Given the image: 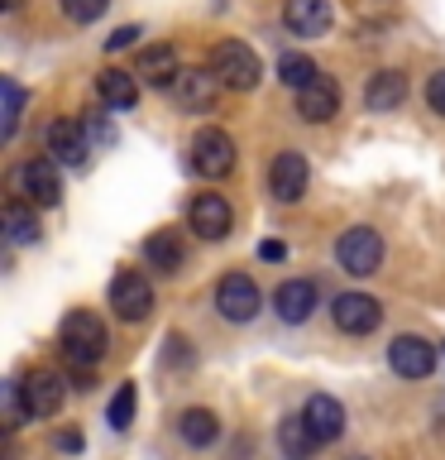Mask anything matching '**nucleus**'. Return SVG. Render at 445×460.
Masks as SVG:
<instances>
[{"mask_svg":"<svg viewBox=\"0 0 445 460\" xmlns=\"http://www.w3.org/2000/svg\"><path fill=\"white\" fill-rule=\"evenodd\" d=\"M388 365H393V374H402V379H426V374L436 369V345L407 331V336H397L388 345Z\"/></svg>","mask_w":445,"mask_h":460,"instance_id":"obj_9","label":"nucleus"},{"mask_svg":"<svg viewBox=\"0 0 445 460\" xmlns=\"http://www.w3.org/2000/svg\"><path fill=\"white\" fill-rule=\"evenodd\" d=\"M215 307H221L225 322H254L258 307H264V293H258V283L249 273H225L215 283Z\"/></svg>","mask_w":445,"mask_h":460,"instance_id":"obj_5","label":"nucleus"},{"mask_svg":"<svg viewBox=\"0 0 445 460\" xmlns=\"http://www.w3.org/2000/svg\"><path fill=\"white\" fill-rule=\"evenodd\" d=\"M14 187H20L34 207H57V201H63V182H57L53 158H29V164L14 172Z\"/></svg>","mask_w":445,"mask_h":460,"instance_id":"obj_11","label":"nucleus"},{"mask_svg":"<svg viewBox=\"0 0 445 460\" xmlns=\"http://www.w3.org/2000/svg\"><path fill=\"white\" fill-rule=\"evenodd\" d=\"M330 0H287L283 5V24L292 29L297 39H321L330 29Z\"/></svg>","mask_w":445,"mask_h":460,"instance_id":"obj_15","label":"nucleus"},{"mask_svg":"<svg viewBox=\"0 0 445 460\" xmlns=\"http://www.w3.org/2000/svg\"><path fill=\"white\" fill-rule=\"evenodd\" d=\"M402 101H407V77H402L397 67L373 72L369 86H364V106H369L373 115H383V111H397Z\"/></svg>","mask_w":445,"mask_h":460,"instance_id":"obj_19","label":"nucleus"},{"mask_svg":"<svg viewBox=\"0 0 445 460\" xmlns=\"http://www.w3.org/2000/svg\"><path fill=\"white\" fill-rule=\"evenodd\" d=\"M301 417H307V427L316 431V441H321V446L345 437V408L330 394H311L307 408H301Z\"/></svg>","mask_w":445,"mask_h":460,"instance_id":"obj_18","label":"nucleus"},{"mask_svg":"<svg viewBox=\"0 0 445 460\" xmlns=\"http://www.w3.org/2000/svg\"><path fill=\"white\" fill-rule=\"evenodd\" d=\"M221 77H215V67H182V77H178V101H182V111H211L215 106V96H221Z\"/></svg>","mask_w":445,"mask_h":460,"instance_id":"obj_13","label":"nucleus"},{"mask_svg":"<svg viewBox=\"0 0 445 460\" xmlns=\"http://www.w3.org/2000/svg\"><path fill=\"white\" fill-rule=\"evenodd\" d=\"M57 5H63V14L72 24H96L100 14H106L110 0H57Z\"/></svg>","mask_w":445,"mask_h":460,"instance_id":"obj_30","label":"nucleus"},{"mask_svg":"<svg viewBox=\"0 0 445 460\" xmlns=\"http://www.w3.org/2000/svg\"><path fill=\"white\" fill-rule=\"evenodd\" d=\"M211 67H215V77H221L230 92H254L258 77H264V63H258V53L244 39H221L215 43Z\"/></svg>","mask_w":445,"mask_h":460,"instance_id":"obj_2","label":"nucleus"},{"mask_svg":"<svg viewBox=\"0 0 445 460\" xmlns=\"http://www.w3.org/2000/svg\"><path fill=\"white\" fill-rule=\"evenodd\" d=\"M426 101H431V111L445 115V72H436V77L426 82Z\"/></svg>","mask_w":445,"mask_h":460,"instance_id":"obj_31","label":"nucleus"},{"mask_svg":"<svg viewBox=\"0 0 445 460\" xmlns=\"http://www.w3.org/2000/svg\"><path fill=\"white\" fill-rule=\"evenodd\" d=\"M258 259L278 264V259H287V244H283V240H264V244H258Z\"/></svg>","mask_w":445,"mask_h":460,"instance_id":"obj_33","label":"nucleus"},{"mask_svg":"<svg viewBox=\"0 0 445 460\" xmlns=\"http://www.w3.org/2000/svg\"><path fill=\"white\" fill-rule=\"evenodd\" d=\"M336 111H340V86L330 82L326 72H321V77H316V82H307V86H301V92H297V115H301V120H307V125H326V120H330V115H336Z\"/></svg>","mask_w":445,"mask_h":460,"instance_id":"obj_14","label":"nucleus"},{"mask_svg":"<svg viewBox=\"0 0 445 460\" xmlns=\"http://www.w3.org/2000/svg\"><path fill=\"white\" fill-rule=\"evenodd\" d=\"M57 446H63V451H82V431H63V437H57Z\"/></svg>","mask_w":445,"mask_h":460,"instance_id":"obj_35","label":"nucleus"},{"mask_svg":"<svg viewBox=\"0 0 445 460\" xmlns=\"http://www.w3.org/2000/svg\"><path fill=\"white\" fill-rule=\"evenodd\" d=\"M96 96H100V106H110V111H129L139 101V86H135V77L129 72H120V67H106L96 77Z\"/></svg>","mask_w":445,"mask_h":460,"instance_id":"obj_22","label":"nucleus"},{"mask_svg":"<svg viewBox=\"0 0 445 460\" xmlns=\"http://www.w3.org/2000/svg\"><path fill=\"white\" fill-rule=\"evenodd\" d=\"M24 5V0H5V10H20Z\"/></svg>","mask_w":445,"mask_h":460,"instance_id":"obj_37","label":"nucleus"},{"mask_svg":"<svg viewBox=\"0 0 445 460\" xmlns=\"http://www.w3.org/2000/svg\"><path fill=\"white\" fill-rule=\"evenodd\" d=\"M106 297H110V307H115L120 322H144V316L153 312V283L144 279L139 269H120V273H115L110 288H106Z\"/></svg>","mask_w":445,"mask_h":460,"instance_id":"obj_4","label":"nucleus"},{"mask_svg":"<svg viewBox=\"0 0 445 460\" xmlns=\"http://www.w3.org/2000/svg\"><path fill=\"white\" fill-rule=\"evenodd\" d=\"M273 312H278L287 326H301V322L316 312V283H311V279H287V283H278V293H273Z\"/></svg>","mask_w":445,"mask_h":460,"instance_id":"obj_16","label":"nucleus"},{"mask_svg":"<svg viewBox=\"0 0 445 460\" xmlns=\"http://www.w3.org/2000/svg\"><path fill=\"white\" fill-rule=\"evenodd\" d=\"M92 135H96L100 144H110V139H115V129H110L106 120H100V115H92Z\"/></svg>","mask_w":445,"mask_h":460,"instance_id":"obj_34","label":"nucleus"},{"mask_svg":"<svg viewBox=\"0 0 445 460\" xmlns=\"http://www.w3.org/2000/svg\"><path fill=\"white\" fill-rule=\"evenodd\" d=\"M139 77L149 82V86H178V77H182L178 53H172L168 43H153V49H144V53H139Z\"/></svg>","mask_w":445,"mask_h":460,"instance_id":"obj_20","label":"nucleus"},{"mask_svg":"<svg viewBox=\"0 0 445 460\" xmlns=\"http://www.w3.org/2000/svg\"><path fill=\"white\" fill-rule=\"evenodd\" d=\"M0 96H5V125H0V139H14L20 135V111H24V92H20V82L14 77H5L0 82Z\"/></svg>","mask_w":445,"mask_h":460,"instance_id":"obj_28","label":"nucleus"},{"mask_svg":"<svg viewBox=\"0 0 445 460\" xmlns=\"http://www.w3.org/2000/svg\"><path fill=\"white\" fill-rule=\"evenodd\" d=\"M192 168L201 178H225L230 168H235V139L225 135V129H201L192 139Z\"/></svg>","mask_w":445,"mask_h":460,"instance_id":"obj_7","label":"nucleus"},{"mask_svg":"<svg viewBox=\"0 0 445 460\" xmlns=\"http://www.w3.org/2000/svg\"><path fill=\"white\" fill-rule=\"evenodd\" d=\"M336 264L345 273H354V279H369V273L383 269V235L369 226H354L345 230V235L336 240Z\"/></svg>","mask_w":445,"mask_h":460,"instance_id":"obj_3","label":"nucleus"},{"mask_svg":"<svg viewBox=\"0 0 445 460\" xmlns=\"http://www.w3.org/2000/svg\"><path fill=\"white\" fill-rule=\"evenodd\" d=\"M135 402H139L135 384H120V388H115V398H110V408H106L110 431H129V427H135Z\"/></svg>","mask_w":445,"mask_h":460,"instance_id":"obj_27","label":"nucleus"},{"mask_svg":"<svg viewBox=\"0 0 445 460\" xmlns=\"http://www.w3.org/2000/svg\"><path fill=\"white\" fill-rule=\"evenodd\" d=\"M278 446H283L287 460H311L321 441H316V431L307 427V417L297 412V417H283L278 422Z\"/></svg>","mask_w":445,"mask_h":460,"instance_id":"obj_23","label":"nucleus"},{"mask_svg":"<svg viewBox=\"0 0 445 460\" xmlns=\"http://www.w3.org/2000/svg\"><path fill=\"white\" fill-rule=\"evenodd\" d=\"M307 182H311L307 154H297V149H283V154L268 164V192L278 197L283 207H292V201H301V197H307Z\"/></svg>","mask_w":445,"mask_h":460,"instance_id":"obj_6","label":"nucleus"},{"mask_svg":"<svg viewBox=\"0 0 445 460\" xmlns=\"http://www.w3.org/2000/svg\"><path fill=\"white\" fill-rule=\"evenodd\" d=\"M354 460H364V456H354Z\"/></svg>","mask_w":445,"mask_h":460,"instance_id":"obj_38","label":"nucleus"},{"mask_svg":"<svg viewBox=\"0 0 445 460\" xmlns=\"http://www.w3.org/2000/svg\"><path fill=\"white\" fill-rule=\"evenodd\" d=\"M0 398H5L10 427H24V422H34V408H29V398H24V379H5V384H0Z\"/></svg>","mask_w":445,"mask_h":460,"instance_id":"obj_29","label":"nucleus"},{"mask_svg":"<svg viewBox=\"0 0 445 460\" xmlns=\"http://www.w3.org/2000/svg\"><path fill=\"white\" fill-rule=\"evenodd\" d=\"M72 384H77V388H82V394H86V388H92L96 379H92V374H86V369H77V365H72Z\"/></svg>","mask_w":445,"mask_h":460,"instance_id":"obj_36","label":"nucleus"},{"mask_svg":"<svg viewBox=\"0 0 445 460\" xmlns=\"http://www.w3.org/2000/svg\"><path fill=\"white\" fill-rule=\"evenodd\" d=\"M48 154H53V164H67V168H82L86 164V125L82 120H72V115H63V120H53L48 125Z\"/></svg>","mask_w":445,"mask_h":460,"instance_id":"obj_12","label":"nucleus"},{"mask_svg":"<svg viewBox=\"0 0 445 460\" xmlns=\"http://www.w3.org/2000/svg\"><path fill=\"white\" fill-rule=\"evenodd\" d=\"M57 345H63V355L72 359L77 369H92L100 355H106V326L96 322L92 312H67L63 316V331H57Z\"/></svg>","mask_w":445,"mask_h":460,"instance_id":"obj_1","label":"nucleus"},{"mask_svg":"<svg viewBox=\"0 0 445 460\" xmlns=\"http://www.w3.org/2000/svg\"><path fill=\"white\" fill-rule=\"evenodd\" d=\"M0 226H5V240H10V244H34V240H39V211H29L20 197L5 201Z\"/></svg>","mask_w":445,"mask_h":460,"instance_id":"obj_24","label":"nucleus"},{"mask_svg":"<svg viewBox=\"0 0 445 460\" xmlns=\"http://www.w3.org/2000/svg\"><path fill=\"white\" fill-rule=\"evenodd\" d=\"M178 431H182L187 446H196V451H201V446H211L215 437H221V422H215V412H206V408H187Z\"/></svg>","mask_w":445,"mask_h":460,"instance_id":"obj_25","label":"nucleus"},{"mask_svg":"<svg viewBox=\"0 0 445 460\" xmlns=\"http://www.w3.org/2000/svg\"><path fill=\"white\" fill-rule=\"evenodd\" d=\"M187 226H192V235H201V240H225L230 226H235V211H230V201L221 192H201V197H192V207H187Z\"/></svg>","mask_w":445,"mask_h":460,"instance_id":"obj_8","label":"nucleus"},{"mask_svg":"<svg viewBox=\"0 0 445 460\" xmlns=\"http://www.w3.org/2000/svg\"><path fill=\"white\" fill-rule=\"evenodd\" d=\"M24 398H29V408H34V417H53L67 398V379L53 369H34L24 379Z\"/></svg>","mask_w":445,"mask_h":460,"instance_id":"obj_17","label":"nucleus"},{"mask_svg":"<svg viewBox=\"0 0 445 460\" xmlns=\"http://www.w3.org/2000/svg\"><path fill=\"white\" fill-rule=\"evenodd\" d=\"M144 259L158 269V273H178L182 259H187V244L178 230H153L149 240H144Z\"/></svg>","mask_w":445,"mask_h":460,"instance_id":"obj_21","label":"nucleus"},{"mask_svg":"<svg viewBox=\"0 0 445 460\" xmlns=\"http://www.w3.org/2000/svg\"><path fill=\"white\" fill-rule=\"evenodd\" d=\"M139 39V29L135 24H125V29H115V34L106 39V53H120V49H129V43Z\"/></svg>","mask_w":445,"mask_h":460,"instance_id":"obj_32","label":"nucleus"},{"mask_svg":"<svg viewBox=\"0 0 445 460\" xmlns=\"http://www.w3.org/2000/svg\"><path fill=\"white\" fill-rule=\"evenodd\" d=\"M316 77H321V72H316V63H311L307 53H283L278 58V82L292 86V92H301V86L316 82Z\"/></svg>","mask_w":445,"mask_h":460,"instance_id":"obj_26","label":"nucleus"},{"mask_svg":"<svg viewBox=\"0 0 445 460\" xmlns=\"http://www.w3.org/2000/svg\"><path fill=\"white\" fill-rule=\"evenodd\" d=\"M330 316H336V326L345 336H369V331L383 322V307L369 293H340L330 302Z\"/></svg>","mask_w":445,"mask_h":460,"instance_id":"obj_10","label":"nucleus"}]
</instances>
